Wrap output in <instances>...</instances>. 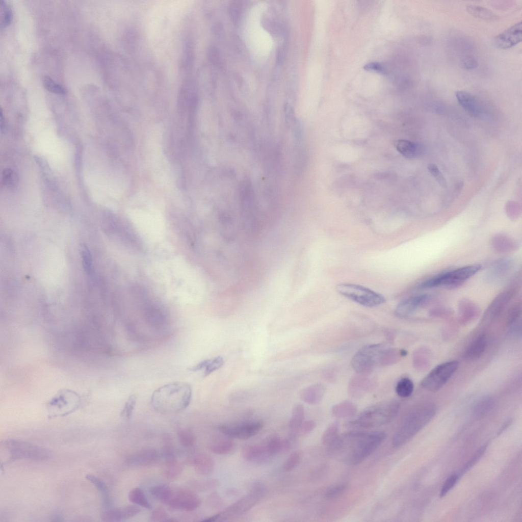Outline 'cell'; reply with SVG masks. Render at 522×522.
Returning <instances> with one entry per match:
<instances>
[{
    "label": "cell",
    "instance_id": "6da1fadb",
    "mask_svg": "<svg viewBox=\"0 0 522 522\" xmlns=\"http://www.w3.org/2000/svg\"><path fill=\"white\" fill-rule=\"evenodd\" d=\"M382 431H352L334 436L329 444V452L347 464L357 465L368 458L384 441Z\"/></svg>",
    "mask_w": 522,
    "mask_h": 522
},
{
    "label": "cell",
    "instance_id": "7a4b0ae2",
    "mask_svg": "<svg viewBox=\"0 0 522 522\" xmlns=\"http://www.w3.org/2000/svg\"><path fill=\"white\" fill-rule=\"evenodd\" d=\"M192 398V388L182 382L169 383L155 389L151 397L153 408L161 412H175L186 409Z\"/></svg>",
    "mask_w": 522,
    "mask_h": 522
},
{
    "label": "cell",
    "instance_id": "3957f363",
    "mask_svg": "<svg viewBox=\"0 0 522 522\" xmlns=\"http://www.w3.org/2000/svg\"><path fill=\"white\" fill-rule=\"evenodd\" d=\"M436 407L432 403L421 405L410 412L404 420L392 439V445L399 448L415 436L433 419Z\"/></svg>",
    "mask_w": 522,
    "mask_h": 522
},
{
    "label": "cell",
    "instance_id": "277c9868",
    "mask_svg": "<svg viewBox=\"0 0 522 522\" xmlns=\"http://www.w3.org/2000/svg\"><path fill=\"white\" fill-rule=\"evenodd\" d=\"M399 403L395 400L383 402L365 409L349 425L357 428L369 429L388 424L397 414Z\"/></svg>",
    "mask_w": 522,
    "mask_h": 522
},
{
    "label": "cell",
    "instance_id": "5b68a950",
    "mask_svg": "<svg viewBox=\"0 0 522 522\" xmlns=\"http://www.w3.org/2000/svg\"><path fill=\"white\" fill-rule=\"evenodd\" d=\"M482 268L479 264L470 265L436 274L424 280L418 285L420 289L442 287L457 288L474 276Z\"/></svg>",
    "mask_w": 522,
    "mask_h": 522
},
{
    "label": "cell",
    "instance_id": "8992f818",
    "mask_svg": "<svg viewBox=\"0 0 522 522\" xmlns=\"http://www.w3.org/2000/svg\"><path fill=\"white\" fill-rule=\"evenodd\" d=\"M79 393L68 388L60 389L46 404L49 416L66 415L77 409L81 403Z\"/></svg>",
    "mask_w": 522,
    "mask_h": 522
},
{
    "label": "cell",
    "instance_id": "52a82bcc",
    "mask_svg": "<svg viewBox=\"0 0 522 522\" xmlns=\"http://www.w3.org/2000/svg\"><path fill=\"white\" fill-rule=\"evenodd\" d=\"M2 446L12 459H28L36 461L48 459L51 454L48 450L24 441L16 439L5 440Z\"/></svg>",
    "mask_w": 522,
    "mask_h": 522
},
{
    "label": "cell",
    "instance_id": "ba28073f",
    "mask_svg": "<svg viewBox=\"0 0 522 522\" xmlns=\"http://www.w3.org/2000/svg\"><path fill=\"white\" fill-rule=\"evenodd\" d=\"M336 289L341 295L364 306L374 307L385 301L381 294L358 284L340 283L336 285Z\"/></svg>",
    "mask_w": 522,
    "mask_h": 522
},
{
    "label": "cell",
    "instance_id": "9c48e42d",
    "mask_svg": "<svg viewBox=\"0 0 522 522\" xmlns=\"http://www.w3.org/2000/svg\"><path fill=\"white\" fill-rule=\"evenodd\" d=\"M459 363L452 360L438 365L432 370L421 381L422 386L431 392L441 388L457 370Z\"/></svg>",
    "mask_w": 522,
    "mask_h": 522
},
{
    "label": "cell",
    "instance_id": "30bf717a",
    "mask_svg": "<svg viewBox=\"0 0 522 522\" xmlns=\"http://www.w3.org/2000/svg\"><path fill=\"white\" fill-rule=\"evenodd\" d=\"M265 488L261 483H255L249 492L221 512L218 513L217 521L230 516L242 514L251 508L263 496Z\"/></svg>",
    "mask_w": 522,
    "mask_h": 522
},
{
    "label": "cell",
    "instance_id": "8fae6325",
    "mask_svg": "<svg viewBox=\"0 0 522 522\" xmlns=\"http://www.w3.org/2000/svg\"><path fill=\"white\" fill-rule=\"evenodd\" d=\"M383 350V345L380 344L366 345L360 348L351 361L354 370L362 374L369 372L379 362Z\"/></svg>",
    "mask_w": 522,
    "mask_h": 522
},
{
    "label": "cell",
    "instance_id": "7c38bea8",
    "mask_svg": "<svg viewBox=\"0 0 522 522\" xmlns=\"http://www.w3.org/2000/svg\"><path fill=\"white\" fill-rule=\"evenodd\" d=\"M515 263L513 258L504 257L496 259L488 266L484 276L486 282L499 284L506 280L513 273Z\"/></svg>",
    "mask_w": 522,
    "mask_h": 522
},
{
    "label": "cell",
    "instance_id": "4fadbf2b",
    "mask_svg": "<svg viewBox=\"0 0 522 522\" xmlns=\"http://www.w3.org/2000/svg\"><path fill=\"white\" fill-rule=\"evenodd\" d=\"M263 427L264 423L258 421L233 425H220L218 429L229 437L245 440L256 435Z\"/></svg>",
    "mask_w": 522,
    "mask_h": 522
},
{
    "label": "cell",
    "instance_id": "5bb4252c",
    "mask_svg": "<svg viewBox=\"0 0 522 522\" xmlns=\"http://www.w3.org/2000/svg\"><path fill=\"white\" fill-rule=\"evenodd\" d=\"M198 496L191 490L186 489L173 490L168 505L171 508L192 511L200 505Z\"/></svg>",
    "mask_w": 522,
    "mask_h": 522
},
{
    "label": "cell",
    "instance_id": "9a60e30c",
    "mask_svg": "<svg viewBox=\"0 0 522 522\" xmlns=\"http://www.w3.org/2000/svg\"><path fill=\"white\" fill-rule=\"evenodd\" d=\"M516 288L511 286L501 292L489 305L483 316V320L491 321L496 319L506 308L516 294Z\"/></svg>",
    "mask_w": 522,
    "mask_h": 522
},
{
    "label": "cell",
    "instance_id": "2e32d148",
    "mask_svg": "<svg viewBox=\"0 0 522 522\" xmlns=\"http://www.w3.org/2000/svg\"><path fill=\"white\" fill-rule=\"evenodd\" d=\"M431 295L424 293L417 294L401 301L395 309V315L399 317H407L414 313L418 309L428 304L432 299Z\"/></svg>",
    "mask_w": 522,
    "mask_h": 522
},
{
    "label": "cell",
    "instance_id": "e0dca14e",
    "mask_svg": "<svg viewBox=\"0 0 522 522\" xmlns=\"http://www.w3.org/2000/svg\"><path fill=\"white\" fill-rule=\"evenodd\" d=\"M522 39V24L520 21L495 37L494 45L499 48L506 49L518 44Z\"/></svg>",
    "mask_w": 522,
    "mask_h": 522
},
{
    "label": "cell",
    "instance_id": "ac0fdd59",
    "mask_svg": "<svg viewBox=\"0 0 522 522\" xmlns=\"http://www.w3.org/2000/svg\"><path fill=\"white\" fill-rule=\"evenodd\" d=\"M456 98L459 104L469 115L478 117L483 113V109L479 100L474 95L464 91H457Z\"/></svg>",
    "mask_w": 522,
    "mask_h": 522
},
{
    "label": "cell",
    "instance_id": "d6986e66",
    "mask_svg": "<svg viewBox=\"0 0 522 522\" xmlns=\"http://www.w3.org/2000/svg\"><path fill=\"white\" fill-rule=\"evenodd\" d=\"M491 245L495 252L502 254L514 252L519 248L515 239L504 233L494 234L491 239Z\"/></svg>",
    "mask_w": 522,
    "mask_h": 522
},
{
    "label": "cell",
    "instance_id": "ffe728a7",
    "mask_svg": "<svg viewBox=\"0 0 522 522\" xmlns=\"http://www.w3.org/2000/svg\"><path fill=\"white\" fill-rule=\"evenodd\" d=\"M140 509L134 505L108 509L102 513L101 518L105 521H121L134 517Z\"/></svg>",
    "mask_w": 522,
    "mask_h": 522
},
{
    "label": "cell",
    "instance_id": "44dd1931",
    "mask_svg": "<svg viewBox=\"0 0 522 522\" xmlns=\"http://www.w3.org/2000/svg\"><path fill=\"white\" fill-rule=\"evenodd\" d=\"M159 454L156 450L152 448H145L132 455L128 461L133 464L143 466H149L156 463L159 459Z\"/></svg>",
    "mask_w": 522,
    "mask_h": 522
},
{
    "label": "cell",
    "instance_id": "7402d4cb",
    "mask_svg": "<svg viewBox=\"0 0 522 522\" xmlns=\"http://www.w3.org/2000/svg\"><path fill=\"white\" fill-rule=\"evenodd\" d=\"M191 464L198 474L203 476L211 474L215 466L213 458L205 453L196 454L192 459Z\"/></svg>",
    "mask_w": 522,
    "mask_h": 522
},
{
    "label": "cell",
    "instance_id": "603a6c76",
    "mask_svg": "<svg viewBox=\"0 0 522 522\" xmlns=\"http://www.w3.org/2000/svg\"><path fill=\"white\" fill-rule=\"evenodd\" d=\"M487 346V339L485 334L477 336L468 345L464 353V358L469 360H475L481 357L484 353Z\"/></svg>",
    "mask_w": 522,
    "mask_h": 522
},
{
    "label": "cell",
    "instance_id": "cb8c5ba5",
    "mask_svg": "<svg viewBox=\"0 0 522 522\" xmlns=\"http://www.w3.org/2000/svg\"><path fill=\"white\" fill-rule=\"evenodd\" d=\"M224 361L222 357L217 356L211 359L203 360L197 364L189 368L192 372H196L204 370V377L207 376L214 371L221 368Z\"/></svg>",
    "mask_w": 522,
    "mask_h": 522
},
{
    "label": "cell",
    "instance_id": "d4e9b609",
    "mask_svg": "<svg viewBox=\"0 0 522 522\" xmlns=\"http://www.w3.org/2000/svg\"><path fill=\"white\" fill-rule=\"evenodd\" d=\"M394 146L401 154L407 158H415L422 152V147L420 144L409 140H397Z\"/></svg>",
    "mask_w": 522,
    "mask_h": 522
},
{
    "label": "cell",
    "instance_id": "484cf974",
    "mask_svg": "<svg viewBox=\"0 0 522 522\" xmlns=\"http://www.w3.org/2000/svg\"><path fill=\"white\" fill-rule=\"evenodd\" d=\"M165 459L163 468L164 476L168 479H173L180 474L181 467L177 461L174 452L163 454Z\"/></svg>",
    "mask_w": 522,
    "mask_h": 522
},
{
    "label": "cell",
    "instance_id": "4316f807",
    "mask_svg": "<svg viewBox=\"0 0 522 522\" xmlns=\"http://www.w3.org/2000/svg\"><path fill=\"white\" fill-rule=\"evenodd\" d=\"M243 457L247 461H254L264 460L269 456L266 446L260 445H248L244 447L242 450Z\"/></svg>",
    "mask_w": 522,
    "mask_h": 522
},
{
    "label": "cell",
    "instance_id": "83f0119b",
    "mask_svg": "<svg viewBox=\"0 0 522 522\" xmlns=\"http://www.w3.org/2000/svg\"><path fill=\"white\" fill-rule=\"evenodd\" d=\"M210 450L215 454L219 455L229 454L236 449V444L231 439H218L213 440L209 446Z\"/></svg>",
    "mask_w": 522,
    "mask_h": 522
},
{
    "label": "cell",
    "instance_id": "f1b7e54d",
    "mask_svg": "<svg viewBox=\"0 0 522 522\" xmlns=\"http://www.w3.org/2000/svg\"><path fill=\"white\" fill-rule=\"evenodd\" d=\"M324 388L323 386L316 384L305 388L301 394L302 399L309 404L318 402L324 394Z\"/></svg>",
    "mask_w": 522,
    "mask_h": 522
},
{
    "label": "cell",
    "instance_id": "f546056e",
    "mask_svg": "<svg viewBox=\"0 0 522 522\" xmlns=\"http://www.w3.org/2000/svg\"><path fill=\"white\" fill-rule=\"evenodd\" d=\"M494 405L493 399L485 397L479 400L474 407L473 415L477 420L485 417L493 408Z\"/></svg>",
    "mask_w": 522,
    "mask_h": 522
},
{
    "label": "cell",
    "instance_id": "4dcf8cb0",
    "mask_svg": "<svg viewBox=\"0 0 522 522\" xmlns=\"http://www.w3.org/2000/svg\"><path fill=\"white\" fill-rule=\"evenodd\" d=\"M290 442L287 439H281L275 436L272 438L266 446L267 452L269 456L286 451L290 448Z\"/></svg>",
    "mask_w": 522,
    "mask_h": 522
},
{
    "label": "cell",
    "instance_id": "1f68e13d",
    "mask_svg": "<svg viewBox=\"0 0 522 522\" xmlns=\"http://www.w3.org/2000/svg\"><path fill=\"white\" fill-rule=\"evenodd\" d=\"M459 311L463 320H469L478 315L479 309L477 305L467 299H462L459 304Z\"/></svg>",
    "mask_w": 522,
    "mask_h": 522
},
{
    "label": "cell",
    "instance_id": "d6a6232c",
    "mask_svg": "<svg viewBox=\"0 0 522 522\" xmlns=\"http://www.w3.org/2000/svg\"><path fill=\"white\" fill-rule=\"evenodd\" d=\"M466 10L472 16L485 20L493 21L498 18V16L492 11L482 6L468 5Z\"/></svg>",
    "mask_w": 522,
    "mask_h": 522
},
{
    "label": "cell",
    "instance_id": "836d02e7",
    "mask_svg": "<svg viewBox=\"0 0 522 522\" xmlns=\"http://www.w3.org/2000/svg\"><path fill=\"white\" fill-rule=\"evenodd\" d=\"M172 491L173 489L169 487L163 485L152 486L149 489L153 497L167 505L171 497Z\"/></svg>",
    "mask_w": 522,
    "mask_h": 522
},
{
    "label": "cell",
    "instance_id": "e575fe53",
    "mask_svg": "<svg viewBox=\"0 0 522 522\" xmlns=\"http://www.w3.org/2000/svg\"><path fill=\"white\" fill-rule=\"evenodd\" d=\"M129 500L136 505L151 509L152 506L147 500L144 491L139 487L132 489L128 493Z\"/></svg>",
    "mask_w": 522,
    "mask_h": 522
},
{
    "label": "cell",
    "instance_id": "d590c367",
    "mask_svg": "<svg viewBox=\"0 0 522 522\" xmlns=\"http://www.w3.org/2000/svg\"><path fill=\"white\" fill-rule=\"evenodd\" d=\"M304 411L303 406L298 404L292 411L291 419L289 422V428L293 431H297L304 419Z\"/></svg>",
    "mask_w": 522,
    "mask_h": 522
},
{
    "label": "cell",
    "instance_id": "8d00e7d4",
    "mask_svg": "<svg viewBox=\"0 0 522 522\" xmlns=\"http://www.w3.org/2000/svg\"><path fill=\"white\" fill-rule=\"evenodd\" d=\"M414 384L408 378H403L397 384L396 392L397 395L402 398L409 397L412 393Z\"/></svg>",
    "mask_w": 522,
    "mask_h": 522
},
{
    "label": "cell",
    "instance_id": "74e56055",
    "mask_svg": "<svg viewBox=\"0 0 522 522\" xmlns=\"http://www.w3.org/2000/svg\"><path fill=\"white\" fill-rule=\"evenodd\" d=\"M401 356H403L401 350L390 348L383 350L379 362L383 365H389L395 363Z\"/></svg>",
    "mask_w": 522,
    "mask_h": 522
},
{
    "label": "cell",
    "instance_id": "f35d334b",
    "mask_svg": "<svg viewBox=\"0 0 522 522\" xmlns=\"http://www.w3.org/2000/svg\"><path fill=\"white\" fill-rule=\"evenodd\" d=\"M0 26L5 28L10 23L12 18L10 7L6 1H0Z\"/></svg>",
    "mask_w": 522,
    "mask_h": 522
},
{
    "label": "cell",
    "instance_id": "ab89813d",
    "mask_svg": "<svg viewBox=\"0 0 522 522\" xmlns=\"http://www.w3.org/2000/svg\"><path fill=\"white\" fill-rule=\"evenodd\" d=\"M42 83L44 88L51 93L58 94H65L67 93V90L64 87L49 76H44Z\"/></svg>",
    "mask_w": 522,
    "mask_h": 522
},
{
    "label": "cell",
    "instance_id": "60d3db41",
    "mask_svg": "<svg viewBox=\"0 0 522 522\" xmlns=\"http://www.w3.org/2000/svg\"><path fill=\"white\" fill-rule=\"evenodd\" d=\"M242 12V6L239 1L232 2L228 7L229 16L232 22L237 24L240 20Z\"/></svg>",
    "mask_w": 522,
    "mask_h": 522
},
{
    "label": "cell",
    "instance_id": "b9f144b4",
    "mask_svg": "<svg viewBox=\"0 0 522 522\" xmlns=\"http://www.w3.org/2000/svg\"><path fill=\"white\" fill-rule=\"evenodd\" d=\"M177 435L179 442L182 446L191 447L194 444V435L189 430L181 429L178 432Z\"/></svg>",
    "mask_w": 522,
    "mask_h": 522
},
{
    "label": "cell",
    "instance_id": "7bdbcfd3",
    "mask_svg": "<svg viewBox=\"0 0 522 522\" xmlns=\"http://www.w3.org/2000/svg\"><path fill=\"white\" fill-rule=\"evenodd\" d=\"M300 454L298 451L291 453L284 462L282 468L285 472L291 471L295 468L300 461Z\"/></svg>",
    "mask_w": 522,
    "mask_h": 522
},
{
    "label": "cell",
    "instance_id": "ee69618b",
    "mask_svg": "<svg viewBox=\"0 0 522 522\" xmlns=\"http://www.w3.org/2000/svg\"><path fill=\"white\" fill-rule=\"evenodd\" d=\"M487 446L484 445L481 447L473 455L471 458L465 464L462 468L461 474H464L470 469L480 459L482 456L484 455L485 451L486 450Z\"/></svg>",
    "mask_w": 522,
    "mask_h": 522
},
{
    "label": "cell",
    "instance_id": "f6af8a7d",
    "mask_svg": "<svg viewBox=\"0 0 522 522\" xmlns=\"http://www.w3.org/2000/svg\"><path fill=\"white\" fill-rule=\"evenodd\" d=\"M2 180L4 185L8 187L13 188L16 186L18 177L16 173L11 169H5L3 171Z\"/></svg>",
    "mask_w": 522,
    "mask_h": 522
},
{
    "label": "cell",
    "instance_id": "bcb514c9",
    "mask_svg": "<svg viewBox=\"0 0 522 522\" xmlns=\"http://www.w3.org/2000/svg\"><path fill=\"white\" fill-rule=\"evenodd\" d=\"M86 478L92 483L101 492L103 497L106 504H108V489L106 484L98 478L92 476L87 475Z\"/></svg>",
    "mask_w": 522,
    "mask_h": 522
},
{
    "label": "cell",
    "instance_id": "7dc6e473",
    "mask_svg": "<svg viewBox=\"0 0 522 522\" xmlns=\"http://www.w3.org/2000/svg\"><path fill=\"white\" fill-rule=\"evenodd\" d=\"M136 400L137 398L135 395H132L128 397L121 412L120 415L122 417L126 419H129L132 417L136 405Z\"/></svg>",
    "mask_w": 522,
    "mask_h": 522
},
{
    "label": "cell",
    "instance_id": "c3c4849f",
    "mask_svg": "<svg viewBox=\"0 0 522 522\" xmlns=\"http://www.w3.org/2000/svg\"><path fill=\"white\" fill-rule=\"evenodd\" d=\"M427 169L430 174L434 177L439 185L442 188H446L447 187V181L444 176L439 171L438 167L435 164L431 163L428 165Z\"/></svg>",
    "mask_w": 522,
    "mask_h": 522
},
{
    "label": "cell",
    "instance_id": "681fc988",
    "mask_svg": "<svg viewBox=\"0 0 522 522\" xmlns=\"http://www.w3.org/2000/svg\"><path fill=\"white\" fill-rule=\"evenodd\" d=\"M81 253L83 267L86 272L90 273L92 270V260L90 251L86 245H81Z\"/></svg>",
    "mask_w": 522,
    "mask_h": 522
},
{
    "label": "cell",
    "instance_id": "f907efd6",
    "mask_svg": "<svg viewBox=\"0 0 522 522\" xmlns=\"http://www.w3.org/2000/svg\"><path fill=\"white\" fill-rule=\"evenodd\" d=\"M459 479V475H452L445 481L440 491V497H445L447 493L455 486Z\"/></svg>",
    "mask_w": 522,
    "mask_h": 522
},
{
    "label": "cell",
    "instance_id": "816d5d0a",
    "mask_svg": "<svg viewBox=\"0 0 522 522\" xmlns=\"http://www.w3.org/2000/svg\"><path fill=\"white\" fill-rule=\"evenodd\" d=\"M521 307L520 304H516L509 309L507 315V323L509 325L514 323L520 316Z\"/></svg>",
    "mask_w": 522,
    "mask_h": 522
},
{
    "label": "cell",
    "instance_id": "f5cc1de1",
    "mask_svg": "<svg viewBox=\"0 0 522 522\" xmlns=\"http://www.w3.org/2000/svg\"><path fill=\"white\" fill-rule=\"evenodd\" d=\"M169 519L168 515L162 507H159L154 510L150 516L151 521H165Z\"/></svg>",
    "mask_w": 522,
    "mask_h": 522
},
{
    "label": "cell",
    "instance_id": "db71d44e",
    "mask_svg": "<svg viewBox=\"0 0 522 522\" xmlns=\"http://www.w3.org/2000/svg\"><path fill=\"white\" fill-rule=\"evenodd\" d=\"M345 488V484H338L331 486L327 490L326 495L328 498L335 497L343 492Z\"/></svg>",
    "mask_w": 522,
    "mask_h": 522
},
{
    "label": "cell",
    "instance_id": "11a10c76",
    "mask_svg": "<svg viewBox=\"0 0 522 522\" xmlns=\"http://www.w3.org/2000/svg\"><path fill=\"white\" fill-rule=\"evenodd\" d=\"M211 61L217 66H220L222 63L221 56L217 48L212 47L210 50Z\"/></svg>",
    "mask_w": 522,
    "mask_h": 522
},
{
    "label": "cell",
    "instance_id": "9f6ffc18",
    "mask_svg": "<svg viewBox=\"0 0 522 522\" xmlns=\"http://www.w3.org/2000/svg\"><path fill=\"white\" fill-rule=\"evenodd\" d=\"M315 424L312 421H307L302 423L297 431L300 434H303L309 432L314 428Z\"/></svg>",
    "mask_w": 522,
    "mask_h": 522
},
{
    "label": "cell",
    "instance_id": "6f0895ef",
    "mask_svg": "<svg viewBox=\"0 0 522 522\" xmlns=\"http://www.w3.org/2000/svg\"><path fill=\"white\" fill-rule=\"evenodd\" d=\"M464 68L472 69L475 68L478 66L477 61L472 57L466 58L462 62Z\"/></svg>",
    "mask_w": 522,
    "mask_h": 522
},
{
    "label": "cell",
    "instance_id": "680465c9",
    "mask_svg": "<svg viewBox=\"0 0 522 522\" xmlns=\"http://www.w3.org/2000/svg\"><path fill=\"white\" fill-rule=\"evenodd\" d=\"M366 69L372 70L377 72H381L382 73H384L385 69L383 65L379 64V63H371L367 65L365 67Z\"/></svg>",
    "mask_w": 522,
    "mask_h": 522
},
{
    "label": "cell",
    "instance_id": "91938a15",
    "mask_svg": "<svg viewBox=\"0 0 522 522\" xmlns=\"http://www.w3.org/2000/svg\"><path fill=\"white\" fill-rule=\"evenodd\" d=\"M285 59V51L282 47H279L276 53V62L279 65H282L284 62Z\"/></svg>",
    "mask_w": 522,
    "mask_h": 522
},
{
    "label": "cell",
    "instance_id": "94428289",
    "mask_svg": "<svg viewBox=\"0 0 522 522\" xmlns=\"http://www.w3.org/2000/svg\"><path fill=\"white\" fill-rule=\"evenodd\" d=\"M0 124H1V132H2L3 129L5 128V122L4 118L3 117V113H2V110L1 111V115H0Z\"/></svg>",
    "mask_w": 522,
    "mask_h": 522
}]
</instances>
